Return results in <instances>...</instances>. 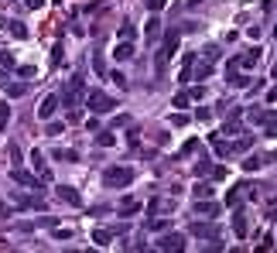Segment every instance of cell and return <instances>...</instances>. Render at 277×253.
I'll use <instances>...</instances> for the list:
<instances>
[{
    "label": "cell",
    "instance_id": "30",
    "mask_svg": "<svg viewBox=\"0 0 277 253\" xmlns=\"http://www.w3.org/2000/svg\"><path fill=\"white\" fill-rule=\"evenodd\" d=\"M62 130H65V123H62V120H45V137H59Z\"/></svg>",
    "mask_w": 277,
    "mask_h": 253
},
{
    "label": "cell",
    "instance_id": "39",
    "mask_svg": "<svg viewBox=\"0 0 277 253\" xmlns=\"http://www.w3.org/2000/svg\"><path fill=\"white\" fill-rule=\"evenodd\" d=\"M117 35H120V41H130V38H134V24H130V21H123Z\"/></svg>",
    "mask_w": 277,
    "mask_h": 253
},
{
    "label": "cell",
    "instance_id": "37",
    "mask_svg": "<svg viewBox=\"0 0 277 253\" xmlns=\"http://www.w3.org/2000/svg\"><path fill=\"white\" fill-rule=\"evenodd\" d=\"M195 147H198V140H195V137H188V140H185V144H181L178 157H188V154H195Z\"/></svg>",
    "mask_w": 277,
    "mask_h": 253
},
{
    "label": "cell",
    "instance_id": "48",
    "mask_svg": "<svg viewBox=\"0 0 277 253\" xmlns=\"http://www.w3.org/2000/svg\"><path fill=\"white\" fill-rule=\"evenodd\" d=\"M164 4H168V0H147V11H151V14H158Z\"/></svg>",
    "mask_w": 277,
    "mask_h": 253
},
{
    "label": "cell",
    "instance_id": "55",
    "mask_svg": "<svg viewBox=\"0 0 277 253\" xmlns=\"http://www.w3.org/2000/svg\"><path fill=\"white\" fill-rule=\"evenodd\" d=\"M239 117H243V106H233V110H229V117H226V120H239Z\"/></svg>",
    "mask_w": 277,
    "mask_h": 253
},
{
    "label": "cell",
    "instance_id": "33",
    "mask_svg": "<svg viewBox=\"0 0 277 253\" xmlns=\"http://www.w3.org/2000/svg\"><path fill=\"white\" fill-rule=\"evenodd\" d=\"M113 239V229H93V243H99V246H106Z\"/></svg>",
    "mask_w": 277,
    "mask_h": 253
},
{
    "label": "cell",
    "instance_id": "38",
    "mask_svg": "<svg viewBox=\"0 0 277 253\" xmlns=\"http://www.w3.org/2000/svg\"><path fill=\"white\" fill-rule=\"evenodd\" d=\"M239 134V120H226L222 123V137H236Z\"/></svg>",
    "mask_w": 277,
    "mask_h": 253
},
{
    "label": "cell",
    "instance_id": "8",
    "mask_svg": "<svg viewBox=\"0 0 277 253\" xmlns=\"http://www.w3.org/2000/svg\"><path fill=\"white\" fill-rule=\"evenodd\" d=\"M195 215H205V219H216V215H222V205L219 202H212V198H195Z\"/></svg>",
    "mask_w": 277,
    "mask_h": 253
},
{
    "label": "cell",
    "instance_id": "31",
    "mask_svg": "<svg viewBox=\"0 0 277 253\" xmlns=\"http://www.w3.org/2000/svg\"><path fill=\"white\" fill-rule=\"evenodd\" d=\"M11 127V103L7 99H0V134Z\"/></svg>",
    "mask_w": 277,
    "mask_h": 253
},
{
    "label": "cell",
    "instance_id": "24",
    "mask_svg": "<svg viewBox=\"0 0 277 253\" xmlns=\"http://www.w3.org/2000/svg\"><path fill=\"white\" fill-rule=\"evenodd\" d=\"M253 140H257L253 134H243V137H236V140H233V154H243V151H250V147H253Z\"/></svg>",
    "mask_w": 277,
    "mask_h": 253
},
{
    "label": "cell",
    "instance_id": "2",
    "mask_svg": "<svg viewBox=\"0 0 277 253\" xmlns=\"http://www.w3.org/2000/svg\"><path fill=\"white\" fill-rule=\"evenodd\" d=\"M103 185L106 188H127V185H134V168H123V164L106 168L103 171Z\"/></svg>",
    "mask_w": 277,
    "mask_h": 253
},
{
    "label": "cell",
    "instance_id": "15",
    "mask_svg": "<svg viewBox=\"0 0 277 253\" xmlns=\"http://www.w3.org/2000/svg\"><path fill=\"white\" fill-rule=\"evenodd\" d=\"M4 93L11 99H21L24 93H28V82H18V79H4Z\"/></svg>",
    "mask_w": 277,
    "mask_h": 253
},
{
    "label": "cell",
    "instance_id": "50",
    "mask_svg": "<svg viewBox=\"0 0 277 253\" xmlns=\"http://www.w3.org/2000/svg\"><path fill=\"white\" fill-rule=\"evenodd\" d=\"M154 140H158L161 147H168V144H171V134H164V130H161V134H154Z\"/></svg>",
    "mask_w": 277,
    "mask_h": 253
},
{
    "label": "cell",
    "instance_id": "36",
    "mask_svg": "<svg viewBox=\"0 0 277 253\" xmlns=\"http://www.w3.org/2000/svg\"><path fill=\"white\" fill-rule=\"evenodd\" d=\"M147 229H154V233H164V229H171V222H168V219H147Z\"/></svg>",
    "mask_w": 277,
    "mask_h": 253
},
{
    "label": "cell",
    "instance_id": "54",
    "mask_svg": "<svg viewBox=\"0 0 277 253\" xmlns=\"http://www.w3.org/2000/svg\"><path fill=\"white\" fill-rule=\"evenodd\" d=\"M11 157H14V164H24V161H21V147H18V144H11Z\"/></svg>",
    "mask_w": 277,
    "mask_h": 253
},
{
    "label": "cell",
    "instance_id": "9",
    "mask_svg": "<svg viewBox=\"0 0 277 253\" xmlns=\"http://www.w3.org/2000/svg\"><path fill=\"white\" fill-rule=\"evenodd\" d=\"M14 205H18V209H35V212H45V198H41V195H21V192H14Z\"/></svg>",
    "mask_w": 277,
    "mask_h": 253
},
{
    "label": "cell",
    "instance_id": "58",
    "mask_svg": "<svg viewBox=\"0 0 277 253\" xmlns=\"http://www.w3.org/2000/svg\"><path fill=\"white\" fill-rule=\"evenodd\" d=\"M267 103H277V86L270 89V93H267Z\"/></svg>",
    "mask_w": 277,
    "mask_h": 253
},
{
    "label": "cell",
    "instance_id": "11",
    "mask_svg": "<svg viewBox=\"0 0 277 253\" xmlns=\"http://www.w3.org/2000/svg\"><path fill=\"white\" fill-rule=\"evenodd\" d=\"M188 233L198 236V239H219V226H216V222H192Z\"/></svg>",
    "mask_w": 277,
    "mask_h": 253
},
{
    "label": "cell",
    "instance_id": "19",
    "mask_svg": "<svg viewBox=\"0 0 277 253\" xmlns=\"http://www.w3.org/2000/svg\"><path fill=\"white\" fill-rule=\"evenodd\" d=\"M31 164H35V175H38L41 181H48V178H52V175H48V164H45V154H41L38 147L31 151Z\"/></svg>",
    "mask_w": 277,
    "mask_h": 253
},
{
    "label": "cell",
    "instance_id": "21",
    "mask_svg": "<svg viewBox=\"0 0 277 253\" xmlns=\"http://www.w3.org/2000/svg\"><path fill=\"white\" fill-rule=\"evenodd\" d=\"M161 35H164V28H161V18H151V21H147V35H144V38H147V45H158Z\"/></svg>",
    "mask_w": 277,
    "mask_h": 253
},
{
    "label": "cell",
    "instance_id": "10",
    "mask_svg": "<svg viewBox=\"0 0 277 253\" xmlns=\"http://www.w3.org/2000/svg\"><path fill=\"white\" fill-rule=\"evenodd\" d=\"M59 106H62L59 93H48V96L41 99V106H38V117H41V120H52L55 113H59Z\"/></svg>",
    "mask_w": 277,
    "mask_h": 253
},
{
    "label": "cell",
    "instance_id": "29",
    "mask_svg": "<svg viewBox=\"0 0 277 253\" xmlns=\"http://www.w3.org/2000/svg\"><path fill=\"white\" fill-rule=\"evenodd\" d=\"M246 117L253 120V123H267V120H274L277 113L274 110H246Z\"/></svg>",
    "mask_w": 277,
    "mask_h": 253
},
{
    "label": "cell",
    "instance_id": "7",
    "mask_svg": "<svg viewBox=\"0 0 277 253\" xmlns=\"http://www.w3.org/2000/svg\"><path fill=\"white\" fill-rule=\"evenodd\" d=\"M195 175L198 178H212V181H222V178H226V168H222V164H209V161H198Z\"/></svg>",
    "mask_w": 277,
    "mask_h": 253
},
{
    "label": "cell",
    "instance_id": "5",
    "mask_svg": "<svg viewBox=\"0 0 277 253\" xmlns=\"http://www.w3.org/2000/svg\"><path fill=\"white\" fill-rule=\"evenodd\" d=\"M178 41H181V31H178V28H164V35H161V55H164V59H171V55L178 52Z\"/></svg>",
    "mask_w": 277,
    "mask_h": 253
},
{
    "label": "cell",
    "instance_id": "46",
    "mask_svg": "<svg viewBox=\"0 0 277 253\" xmlns=\"http://www.w3.org/2000/svg\"><path fill=\"white\" fill-rule=\"evenodd\" d=\"M62 65V45H55V48H52V69H59Z\"/></svg>",
    "mask_w": 277,
    "mask_h": 253
},
{
    "label": "cell",
    "instance_id": "59",
    "mask_svg": "<svg viewBox=\"0 0 277 253\" xmlns=\"http://www.w3.org/2000/svg\"><path fill=\"white\" fill-rule=\"evenodd\" d=\"M28 7H35V11H38V7H45V0H28Z\"/></svg>",
    "mask_w": 277,
    "mask_h": 253
},
{
    "label": "cell",
    "instance_id": "60",
    "mask_svg": "<svg viewBox=\"0 0 277 253\" xmlns=\"http://www.w3.org/2000/svg\"><path fill=\"white\" fill-rule=\"evenodd\" d=\"M270 79H277V62H274V69H270Z\"/></svg>",
    "mask_w": 277,
    "mask_h": 253
},
{
    "label": "cell",
    "instance_id": "3",
    "mask_svg": "<svg viewBox=\"0 0 277 253\" xmlns=\"http://www.w3.org/2000/svg\"><path fill=\"white\" fill-rule=\"evenodd\" d=\"M86 106H89L93 113H113V110H117V99L110 96V93H103V89H89V93H86Z\"/></svg>",
    "mask_w": 277,
    "mask_h": 253
},
{
    "label": "cell",
    "instance_id": "13",
    "mask_svg": "<svg viewBox=\"0 0 277 253\" xmlns=\"http://www.w3.org/2000/svg\"><path fill=\"white\" fill-rule=\"evenodd\" d=\"M260 52H263V48H246L243 55H236L239 69H257V65H260Z\"/></svg>",
    "mask_w": 277,
    "mask_h": 253
},
{
    "label": "cell",
    "instance_id": "44",
    "mask_svg": "<svg viewBox=\"0 0 277 253\" xmlns=\"http://www.w3.org/2000/svg\"><path fill=\"white\" fill-rule=\"evenodd\" d=\"M171 127H188V113H175V117H171Z\"/></svg>",
    "mask_w": 277,
    "mask_h": 253
},
{
    "label": "cell",
    "instance_id": "17",
    "mask_svg": "<svg viewBox=\"0 0 277 253\" xmlns=\"http://www.w3.org/2000/svg\"><path fill=\"white\" fill-rule=\"evenodd\" d=\"M137 212H140V202L134 198V195H123V198H120V215L130 219V215H137Z\"/></svg>",
    "mask_w": 277,
    "mask_h": 253
},
{
    "label": "cell",
    "instance_id": "56",
    "mask_svg": "<svg viewBox=\"0 0 277 253\" xmlns=\"http://www.w3.org/2000/svg\"><path fill=\"white\" fill-rule=\"evenodd\" d=\"M11 215V209H7V202H0V219H7Z\"/></svg>",
    "mask_w": 277,
    "mask_h": 253
},
{
    "label": "cell",
    "instance_id": "52",
    "mask_svg": "<svg viewBox=\"0 0 277 253\" xmlns=\"http://www.w3.org/2000/svg\"><path fill=\"white\" fill-rule=\"evenodd\" d=\"M18 76H21V79H31V76H35V69H31V65H21Z\"/></svg>",
    "mask_w": 277,
    "mask_h": 253
},
{
    "label": "cell",
    "instance_id": "18",
    "mask_svg": "<svg viewBox=\"0 0 277 253\" xmlns=\"http://www.w3.org/2000/svg\"><path fill=\"white\" fill-rule=\"evenodd\" d=\"M0 28H7V31H11V35H14V38H28V24H24V21L4 18V21H0Z\"/></svg>",
    "mask_w": 277,
    "mask_h": 253
},
{
    "label": "cell",
    "instance_id": "1",
    "mask_svg": "<svg viewBox=\"0 0 277 253\" xmlns=\"http://www.w3.org/2000/svg\"><path fill=\"white\" fill-rule=\"evenodd\" d=\"M82 96H86V79H82V72H79L76 79H69V82H65V89L59 93V99H62V106H65V110H76Z\"/></svg>",
    "mask_w": 277,
    "mask_h": 253
},
{
    "label": "cell",
    "instance_id": "41",
    "mask_svg": "<svg viewBox=\"0 0 277 253\" xmlns=\"http://www.w3.org/2000/svg\"><path fill=\"white\" fill-rule=\"evenodd\" d=\"M127 144H130V147H137V144H140V127H137V123L127 130Z\"/></svg>",
    "mask_w": 277,
    "mask_h": 253
},
{
    "label": "cell",
    "instance_id": "35",
    "mask_svg": "<svg viewBox=\"0 0 277 253\" xmlns=\"http://www.w3.org/2000/svg\"><path fill=\"white\" fill-rule=\"evenodd\" d=\"M93 72H96L99 79L106 76V62H103V55H99V52H93Z\"/></svg>",
    "mask_w": 277,
    "mask_h": 253
},
{
    "label": "cell",
    "instance_id": "40",
    "mask_svg": "<svg viewBox=\"0 0 277 253\" xmlns=\"http://www.w3.org/2000/svg\"><path fill=\"white\" fill-rule=\"evenodd\" d=\"M202 59H209V62H219V59H222V52H219L216 45H209V48H202Z\"/></svg>",
    "mask_w": 277,
    "mask_h": 253
},
{
    "label": "cell",
    "instance_id": "62",
    "mask_svg": "<svg viewBox=\"0 0 277 253\" xmlns=\"http://www.w3.org/2000/svg\"><path fill=\"white\" fill-rule=\"evenodd\" d=\"M274 38H277V28H274Z\"/></svg>",
    "mask_w": 277,
    "mask_h": 253
},
{
    "label": "cell",
    "instance_id": "4",
    "mask_svg": "<svg viewBox=\"0 0 277 253\" xmlns=\"http://www.w3.org/2000/svg\"><path fill=\"white\" fill-rule=\"evenodd\" d=\"M11 181H14V185H24V188H35V192H41V185H45V181H41L38 175L24 171L21 164H14V168H11Z\"/></svg>",
    "mask_w": 277,
    "mask_h": 253
},
{
    "label": "cell",
    "instance_id": "20",
    "mask_svg": "<svg viewBox=\"0 0 277 253\" xmlns=\"http://www.w3.org/2000/svg\"><path fill=\"white\" fill-rule=\"evenodd\" d=\"M195 62H198L195 52H188V55H185V62H181V72H178V82H185V86H188V79H192V69H195Z\"/></svg>",
    "mask_w": 277,
    "mask_h": 253
},
{
    "label": "cell",
    "instance_id": "25",
    "mask_svg": "<svg viewBox=\"0 0 277 253\" xmlns=\"http://www.w3.org/2000/svg\"><path fill=\"white\" fill-rule=\"evenodd\" d=\"M243 192H246V181H239V185H233V188L226 192V205H239V198H243Z\"/></svg>",
    "mask_w": 277,
    "mask_h": 253
},
{
    "label": "cell",
    "instance_id": "61",
    "mask_svg": "<svg viewBox=\"0 0 277 253\" xmlns=\"http://www.w3.org/2000/svg\"><path fill=\"white\" fill-rule=\"evenodd\" d=\"M4 79H7V72H4V69H0V82H4Z\"/></svg>",
    "mask_w": 277,
    "mask_h": 253
},
{
    "label": "cell",
    "instance_id": "49",
    "mask_svg": "<svg viewBox=\"0 0 277 253\" xmlns=\"http://www.w3.org/2000/svg\"><path fill=\"white\" fill-rule=\"evenodd\" d=\"M0 65H4V69H14V59H11V52H0Z\"/></svg>",
    "mask_w": 277,
    "mask_h": 253
},
{
    "label": "cell",
    "instance_id": "23",
    "mask_svg": "<svg viewBox=\"0 0 277 253\" xmlns=\"http://www.w3.org/2000/svg\"><path fill=\"white\" fill-rule=\"evenodd\" d=\"M134 59V45L130 41H120L117 48H113V62H130Z\"/></svg>",
    "mask_w": 277,
    "mask_h": 253
},
{
    "label": "cell",
    "instance_id": "27",
    "mask_svg": "<svg viewBox=\"0 0 277 253\" xmlns=\"http://www.w3.org/2000/svg\"><path fill=\"white\" fill-rule=\"evenodd\" d=\"M212 72H216V65H212V62L205 59L202 65H198V69H192V79H198V82H202V79H209Z\"/></svg>",
    "mask_w": 277,
    "mask_h": 253
},
{
    "label": "cell",
    "instance_id": "6",
    "mask_svg": "<svg viewBox=\"0 0 277 253\" xmlns=\"http://www.w3.org/2000/svg\"><path fill=\"white\" fill-rule=\"evenodd\" d=\"M185 236L181 233H164V236H158V250H168V253H178V250H185Z\"/></svg>",
    "mask_w": 277,
    "mask_h": 253
},
{
    "label": "cell",
    "instance_id": "28",
    "mask_svg": "<svg viewBox=\"0 0 277 253\" xmlns=\"http://www.w3.org/2000/svg\"><path fill=\"white\" fill-rule=\"evenodd\" d=\"M192 195H195V198H212V195H216V185H209V181H198L195 188H192Z\"/></svg>",
    "mask_w": 277,
    "mask_h": 253
},
{
    "label": "cell",
    "instance_id": "53",
    "mask_svg": "<svg viewBox=\"0 0 277 253\" xmlns=\"http://www.w3.org/2000/svg\"><path fill=\"white\" fill-rule=\"evenodd\" d=\"M195 117H198V120H209V117H212V110H209V106H198Z\"/></svg>",
    "mask_w": 277,
    "mask_h": 253
},
{
    "label": "cell",
    "instance_id": "51",
    "mask_svg": "<svg viewBox=\"0 0 277 253\" xmlns=\"http://www.w3.org/2000/svg\"><path fill=\"white\" fill-rule=\"evenodd\" d=\"M267 137H277V117L274 120H267V130H263Z\"/></svg>",
    "mask_w": 277,
    "mask_h": 253
},
{
    "label": "cell",
    "instance_id": "16",
    "mask_svg": "<svg viewBox=\"0 0 277 253\" xmlns=\"http://www.w3.org/2000/svg\"><path fill=\"white\" fill-rule=\"evenodd\" d=\"M226 82H229V86H246V79L239 76V62L236 59H229V65H226Z\"/></svg>",
    "mask_w": 277,
    "mask_h": 253
},
{
    "label": "cell",
    "instance_id": "34",
    "mask_svg": "<svg viewBox=\"0 0 277 253\" xmlns=\"http://www.w3.org/2000/svg\"><path fill=\"white\" fill-rule=\"evenodd\" d=\"M96 144H99V147H113V144H117V137L110 134V130H99V134H96Z\"/></svg>",
    "mask_w": 277,
    "mask_h": 253
},
{
    "label": "cell",
    "instance_id": "45",
    "mask_svg": "<svg viewBox=\"0 0 277 253\" xmlns=\"http://www.w3.org/2000/svg\"><path fill=\"white\" fill-rule=\"evenodd\" d=\"M205 96V86H202V82H198V86H192V89H188V99H202Z\"/></svg>",
    "mask_w": 277,
    "mask_h": 253
},
{
    "label": "cell",
    "instance_id": "47",
    "mask_svg": "<svg viewBox=\"0 0 277 253\" xmlns=\"http://www.w3.org/2000/svg\"><path fill=\"white\" fill-rule=\"evenodd\" d=\"M110 79H113V82H117L120 89H127V86H130V82H127V76H123V72H110Z\"/></svg>",
    "mask_w": 277,
    "mask_h": 253
},
{
    "label": "cell",
    "instance_id": "42",
    "mask_svg": "<svg viewBox=\"0 0 277 253\" xmlns=\"http://www.w3.org/2000/svg\"><path fill=\"white\" fill-rule=\"evenodd\" d=\"M35 226H45V229H55V226H59V215H41V219L35 222Z\"/></svg>",
    "mask_w": 277,
    "mask_h": 253
},
{
    "label": "cell",
    "instance_id": "43",
    "mask_svg": "<svg viewBox=\"0 0 277 253\" xmlns=\"http://www.w3.org/2000/svg\"><path fill=\"white\" fill-rule=\"evenodd\" d=\"M188 103H192V99H188V93H178V96L171 99V106H178V110H188Z\"/></svg>",
    "mask_w": 277,
    "mask_h": 253
},
{
    "label": "cell",
    "instance_id": "14",
    "mask_svg": "<svg viewBox=\"0 0 277 253\" xmlns=\"http://www.w3.org/2000/svg\"><path fill=\"white\" fill-rule=\"evenodd\" d=\"M209 144L216 147L219 157H233V144H229V140H222V134H209Z\"/></svg>",
    "mask_w": 277,
    "mask_h": 253
},
{
    "label": "cell",
    "instance_id": "26",
    "mask_svg": "<svg viewBox=\"0 0 277 253\" xmlns=\"http://www.w3.org/2000/svg\"><path fill=\"white\" fill-rule=\"evenodd\" d=\"M55 161H65V164H76L79 161V151H69V147H59V151H52Z\"/></svg>",
    "mask_w": 277,
    "mask_h": 253
},
{
    "label": "cell",
    "instance_id": "57",
    "mask_svg": "<svg viewBox=\"0 0 277 253\" xmlns=\"http://www.w3.org/2000/svg\"><path fill=\"white\" fill-rule=\"evenodd\" d=\"M263 164H277V151H274V154H267V157H263Z\"/></svg>",
    "mask_w": 277,
    "mask_h": 253
},
{
    "label": "cell",
    "instance_id": "12",
    "mask_svg": "<svg viewBox=\"0 0 277 253\" xmlns=\"http://www.w3.org/2000/svg\"><path fill=\"white\" fill-rule=\"evenodd\" d=\"M55 192H59V198L65 202V205H82V195H79L76 185H59Z\"/></svg>",
    "mask_w": 277,
    "mask_h": 253
},
{
    "label": "cell",
    "instance_id": "22",
    "mask_svg": "<svg viewBox=\"0 0 277 253\" xmlns=\"http://www.w3.org/2000/svg\"><path fill=\"white\" fill-rule=\"evenodd\" d=\"M233 229H236L239 239L250 233V222H246V212H243V209H236V212H233Z\"/></svg>",
    "mask_w": 277,
    "mask_h": 253
},
{
    "label": "cell",
    "instance_id": "32",
    "mask_svg": "<svg viewBox=\"0 0 277 253\" xmlns=\"http://www.w3.org/2000/svg\"><path fill=\"white\" fill-rule=\"evenodd\" d=\"M260 168H263V157L260 154H250L246 161H243V171H260Z\"/></svg>",
    "mask_w": 277,
    "mask_h": 253
}]
</instances>
